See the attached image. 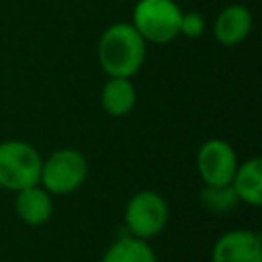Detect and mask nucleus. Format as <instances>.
<instances>
[{
  "label": "nucleus",
  "mask_w": 262,
  "mask_h": 262,
  "mask_svg": "<svg viewBox=\"0 0 262 262\" xmlns=\"http://www.w3.org/2000/svg\"><path fill=\"white\" fill-rule=\"evenodd\" d=\"M147 43L131 23H113L98 37L96 57L106 78H133L145 61Z\"/></svg>",
  "instance_id": "1"
},
{
  "label": "nucleus",
  "mask_w": 262,
  "mask_h": 262,
  "mask_svg": "<svg viewBox=\"0 0 262 262\" xmlns=\"http://www.w3.org/2000/svg\"><path fill=\"white\" fill-rule=\"evenodd\" d=\"M90 166L86 156L74 147H59L41 162L39 184L53 194H72L80 190L88 178Z\"/></svg>",
  "instance_id": "2"
},
{
  "label": "nucleus",
  "mask_w": 262,
  "mask_h": 262,
  "mask_svg": "<svg viewBox=\"0 0 262 262\" xmlns=\"http://www.w3.org/2000/svg\"><path fill=\"white\" fill-rule=\"evenodd\" d=\"M180 16L182 8L174 0H137L131 25L145 43L166 45L180 37Z\"/></svg>",
  "instance_id": "3"
},
{
  "label": "nucleus",
  "mask_w": 262,
  "mask_h": 262,
  "mask_svg": "<svg viewBox=\"0 0 262 262\" xmlns=\"http://www.w3.org/2000/svg\"><path fill=\"white\" fill-rule=\"evenodd\" d=\"M43 156L39 149L23 139L0 141V188L16 192L39 184Z\"/></svg>",
  "instance_id": "4"
},
{
  "label": "nucleus",
  "mask_w": 262,
  "mask_h": 262,
  "mask_svg": "<svg viewBox=\"0 0 262 262\" xmlns=\"http://www.w3.org/2000/svg\"><path fill=\"white\" fill-rule=\"evenodd\" d=\"M170 219V207L166 199L156 190H139L131 194L123 209V223L129 235L149 242L151 237L160 235Z\"/></svg>",
  "instance_id": "5"
},
{
  "label": "nucleus",
  "mask_w": 262,
  "mask_h": 262,
  "mask_svg": "<svg viewBox=\"0 0 262 262\" xmlns=\"http://www.w3.org/2000/svg\"><path fill=\"white\" fill-rule=\"evenodd\" d=\"M196 172L203 184L209 186H219V184H229L233 178V172L237 168V154L229 145V141L221 137H213L201 143L196 149Z\"/></svg>",
  "instance_id": "6"
},
{
  "label": "nucleus",
  "mask_w": 262,
  "mask_h": 262,
  "mask_svg": "<svg viewBox=\"0 0 262 262\" xmlns=\"http://www.w3.org/2000/svg\"><path fill=\"white\" fill-rule=\"evenodd\" d=\"M211 262H262V237L254 229L223 231L211 248Z\"/></svg>",
  "instance_id": "7"
},
{
  "label": "nucleus",
  "mask_w": 262,
  "mask_h": 262,
  "mask_svg": "<svg viewBox=\"0 0 262 262\" xmlns=\"http://www.w3.org/2000/svg\"><path fill=\"white\" fill-rule=\"evenodd\" d=\"M254 27V14L246 4H227L219 10L215 23H213V35L215 41L223 47H235L244 43Z\"/></svg>",
  "instance_id": "8"
},
{
  "label": "nucleus",
  "mask_w": 262,
  "mask_h": 262,
  "mask_svg": "<svg viewBox=\"0 0 262 262\" xmlns=\"http://www.w3.org/2000/svg\"><path fill=\"white\" fill-rule=\"evenodd\" d=\"M14 213L18 219L31 227L45 225L53 215V199L51 194L41 186L33 184L23 190L14 192Z\"/></svg>",
  "instance_id": "9"
},
{
  "label": "nucleus",
  "mask_w": 262,
  "mask_h": 262,
  "mask_svg": "<svg viewBox=\"0 0 262 262\" xmlns=\"http://www.w3.org/2000/svg\"><path fill=\"white\" fill-rule=\"evenodd\" d=\"M229 184L239 203H246L250 207H260L262 203V160L254 156L237 164Z\"/></svg>",
  "instance_id": "10"
},
{
  "label": "nucleus",
  "mask_w": 262,
  "mask_h": 262,
  "mask_svg": "<svg viewBox=\"0 0 262 262\" xmlns=\"http://www.w3.org/2000/svg\"><path fill=\"white\" fill-rule=\"evenodd\" d=\"M137 90L131 78H106L100 90V106L111 117H125L135 108Z\"/></svg>",
  "instance_id": "11"
},
{
  "label": "nucleus",
  "mask_w": 262,
  "mask_h": 262,
  "mask_svg": "<svg viewBox=\"0 0 262 262\" xmlns=\"http://www.w3.org/2000/svg\"><path fill=\"white\" fill-rule=\"evenodd\" d=\"M100 262H158L154 248L135 235L115 239L102 254Z\"/></svg>",
  "instance_id": "12"
},
{
  "label": "nucleus",
  "mask_w": 262,
  "mask_h": 262,
  "mask_svg": "<svg viewBox=\"0 0 262 262\" xmlns=\"http://www.w3.org/2000/svg\"><path fill=\"white\" fill-rule=\"evenodd\" d=\"M203 207L211 213H227L237 207V196L231 188V184H219V186H209L203 184L201 194H199Z\"/></svg>",
  "instance_id": "13"
},
{
  "label": "nucleus",
  "mask_w": 262,
  "mask_h": 262,
  "mask_svg": "<svg viewBox=\"0 0 262 262\" xmlns=\"http://www.w3.org/2000/svg\"><path fill=\"white\" fill-rule=\"evenodd\" d=\"M207 29V23L203 18V14L194 12V10H188V12H182L180 16V35L186 37V39H199L203 37Z\"/></svg>",
  "instance_id": "14"
}]
</instances>
